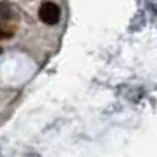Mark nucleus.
<instances>
[{"mask_svg":"<svg viewBox=\"0 0 157 157\" xmlns=\"http://www.w3.org/2000/svg\"><path fill=\"white\" fill-rule=\"evenodd\" d=\"M0 55H2V48H0Z\"/></svg>","mask_w":157,"mask_h":157,"instance_id":"obj_3","label":"nucleus"},{"mask_svg":"<svg viewBox=\"0 0 157 157\" xmlns=\"http://www.w3.org/2000/svg\"><path fill=\"white\" fill-rule=\"evenodd\" d=\"M39 18L46 25H57L60 20V7L53 2H44L39 9Z\"/></svg>","mask_w":157,"mask_h":157,"instance_id":"obj_1","label":"nucleus"},{"mask_svg":"<svg viewBox=\"0 0 157 157\" xmlns=\"http://www.w3.org/2000/svg\"><path fill=\"white\" fill-rule=\"evenodd\" d=\"M11 36H13V32H9V30L0 27V41H2V39H7V37H11Z\"/></svg>","mask_w":157,"mask_h":157,"instance_id":"obj_2","label":"nucleus"}]
</instances>
